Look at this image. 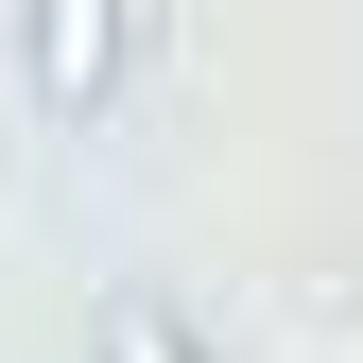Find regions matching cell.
<instances>
[{
  "mask_svg": "<svg viewBox=\"0 0 363 363\" xmlns=\"http://www.w3.org/2000/svg\"><path fill=\"white\" fill-rule=\"evenodd\" d=\"M18 52H35V104L69 121H104L121 104V52H139V0H18Z\"/></svg>",
  "mask_w": 363,
  "mask_h": 363,
  "instance_id": "6da1fadb",
  "label": "cell"
},
{
  "mask_svg": "<svg viewBox=\"0 0 363 363\" xmlns=\"http://www.w3.org/2000/svg\"><path fill=\"white\" fill-rule=\"evenodd\" d=\"M104 363H208V329H191L173 294H121V311H104Z\"/></svg>",
  "mask_w": 363,
  "mask_h": 363,
  "instance_id": "7a4b0ae2",
  "label": "cell"
}]
</instances>
